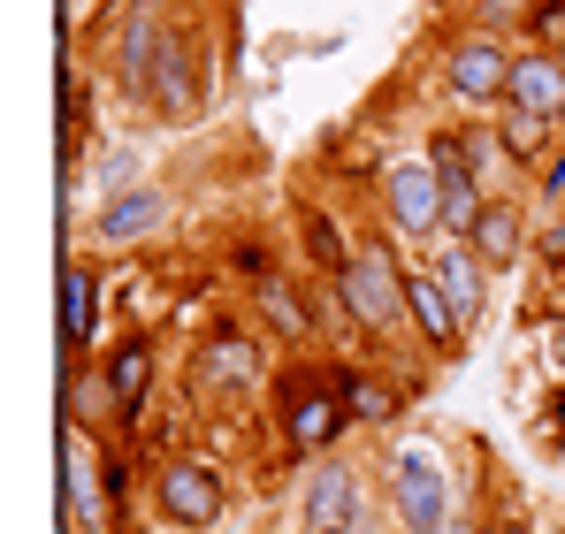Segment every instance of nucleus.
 <instances>
[{
    "label": "nucleus",
    "mask_w": 565,
    "mask_h": 534,
    "mask_svg": "<svg viewBox=\"0 0 565 534\" xmlns=\"http://www.w3.org/2000/svg\"><path fill=\"white\" fill-rule=\"evenodd\" d=\"M344 420H352V405L337 389V366H290L282 374V428L298 450H329L344 436Z\"/></svg>",
    "instance_id": "nucleus-1"
},
{
    "label": "nucleus",
    "mask_w": 565,
    "mask_h": 534,
    "mask_svg": "<svg viewBox=\"0 0 565 534\" xmlns=\"http://www.w3.org/2000/svg\"><path fill=\"white\" fill-rule=\"evenodd\" d=\"M337 298H344V313L360 329H390V321H405V267L390 260L382 245H367V253H352V267L337 275Z\"/></svg>",
    "instance_id": "nucleus-2"
},
{
    "label": "nucleus",
    "mask_w": 565,
    "mask_h": 534,
    "mask_svg": "<svg viewBox=\"0 0 565 534\" xmlns=\"http://www.w3.org/2000/svg\"><path fill=\"white\" fill-rule=\"evenodd\" d=\"M153 504H161L169 527H214L230 496H222V473L214 466H169L161 489H153Z\"/></svg>",
    "instance_id": "nucleus-3"
},
{
    "label": "nucleus",
    "mask_w": 565,
    "mask_h": 534,
    "mask_svg": "<svg viewBox=\"0 0 565 534\" xmlns=\"http://www.w3.org/2000/svg\"><path fill=\"white\" fill-rule=\"evenodd\" d=\"M382 191H390V214H397V229H413V237H420V229H436V222H444V177H436V169H413V161H397Z\"/></svg>",
    "instance_id": "nucleus-4"
},
{
    "label": "nucleus",
    "mask_w": 565,
    "mask_h": 534,
    "mask_svg": "<svg viewBox=\"0 0 565 534\" xmlns=\"http://www.w3.org/2000/svg\"><path fill=\"white\" fill-rule=\"evenodd\" d=\"M451 92H459V99H504V92H512V62H504V46H489V39H459V46H451Z\"/></svg>",
    "instance_id": "nucleus-5"
},
{
    "label": "nucleus",
    "mask_w": 565,
    "mask_h": 534,
    "mask_svg": "<svg viewBox=\"0 0 565 534\" xmlns=\"http://www.w3.org/2000/svg\"><path fill=\"white\" fill-rule=\"evenodd\" d=\"M405 321H413L436 352H451V344H459V329H467V321H459V306L444 298V282H436V275H405Z\"/></svg>",
    "instance_id": "nucleus-6"
},
{
    "label": "nucleus",
    "mask_w": 565,
    "mask_h": 534,
    "mask_svg": "<svg viewBox=\"0 0 565 534\" xmlns=\"http://www.w3.org/2000/svg\"><path fill=\"white\" fill-rule=\"evenodd\" d=\"M352 520H360V481H352L344 466L313 473V489H306V527L313 534H352Z\"/></svg>",
    "instance_id": "nucleus-7"
},
{
    "label": "nucleus",
    "mask_w": 565,
    "mask_h": 534,
    "mask_svg": "<svg viewBox=\"0 0 565 534\" xmlns=\"http://www.w3.org/2000/svg\"><path fill=\"white\" fill-rule=\"evenodd\" d=\"M397 496H405V527L413 534H436L444 527V481H436V466L428 458H397Z\"/></svg>",
    "instance_id": "nucleus-8"
},
{
    "label": "nucleus",
    "mask_w": 565,
    "mask_h": 534,
    "mask_svg": "<svg viewBox=\"0 0 565 534\" xmlns=\"http://www.w3.org/2000/svg\"><path fill=\"white\" fill-rule=\"evenodd\" d=\"M473 260L481 267H512L520 253H527V222H520V206H504V199H489V214L473 222Z\"/></svg>",
    "instance_id": "nucleus-9"
},
{
    "label": "nucleus",
    "mask_w": 565,
    "mask_h": 534,
    "mask_svg": "<svg viewBox=\"0 0 565 534\" xmlns=\"http://www.w3.org/2000/svg\"><path fill=\"white\" fill-rule=\"evenodd\" d=\"M436 282H444V298L459 306V321H481V298H489V267L473 260V245L459 237L444 260H436Z\"/></svg>",
    "instance_id": "nucleus-10"
},
{
    "label": "nucleus",
    "mask_w": 565,
    "mask_h": 534,
    "mask_svg": "<svg viewBox=\"0 0 565 534\" xmlns=\"http://www.w3.org/2000/svg\"><path fill=\"white\" fill-rule=\"evenodd\" d=\"M512 107H527V115H558L565 107V70L551 54H527V62H512V92H504Z\"/></svg>",
    "instance_id": "nucleus-11"
},
{
    "label": "nucleus",
    "mask_w": 565,
    "mask_h": 534,
    "mask_svg": "<svg viewBox=\"0 0 565 534\" xmlns=\"http://www.w3.org/2000/svg\"><path fill=\"white\" fill-rule=\"evenodd\" d=\"M93 329H99V282L70 260V267H62V344H70V352H85V344H93Z\"/></svg>",
    "instance_id": "nucleus-12"
},
{
    "label": "nucleus",
    "mask_w": 565,
    "mask_h": 534,
    "mask_svg": "<svg viewBox=\"0 0 565 534\" xmlns=\"http://www.w3.org/2000/svg\"><path fill=\"white\" fill-rule=\"evenodd\" d=\"M146 374H153V344H146V337H130L122 352L107 359V397H115L122 420H138V405H146Z\"/></svg>",
    "instance_id": "nucleus-13"
},
{
    "label": "nucleus",
    "mask_w": 565,
    "mask_h": 534,
    "mask_svg": "<svg viewBox=\"0 0 565 534\" xmlns=\"http://www.w3.org/2000/svg\"><path fill=\"white\" fill-rule=\"evenodd\" d=\"M161 214H169V199H161L153 183H138V191H122V199L99 214V237H107V245H130V237H146Z\"/></svg>",
    "instance_id": "nucleus-14"
},
{
    "label": "nucleus",
    "mask_w": 565,
    "mask_h": 534,
    "mask_svg": "<svg viewBox=\"0 0 565 534\" xmlns=\"http://www.w3.org/2000/svg\"><path fill=\"white\" fill-rule=\"evenodd\" d=\"M199 374H206L214 389H245V382L260 374V352H253V344H245L237 329H222V337H214V344L199 352Z\"/></svg>",
    "instance_id": "nucleus-15"
},
{
    "label": "nucleus",
    "mask_w": 565,
    "mask_h": 534,
    "mask_svg": "<svg viewBox=\"0 0 565 534\" xmlns=\"http://www.w3.org/2000/svg\"><path fill=\"white\" fill-rule=\"evenodd\" d=\"M337 389H344V405H352V420H390V413H397V397H390V382H375L367 366H337Z\"/></svg>",
    "instance_id": "nucleus-16"
},
{
    "label": "nucleus",
    "mask_w": 565,
    "mask_h": 534,
    "mask_svg": "<svg viewBox=\"0 0 565 534\" xmlns=\"http://www.w3.org/2000/svg\"><path fill=\"white\" fill-rule=\"evenodd\" d=\"M543 138H551V115H527V107H512V115L497 122V146H504L512 161H535V153H543Z\"/></svg>",
    "instance_id": "nucleus-17"
},
{
    "label": "nucleus",
    "mask_w": 565,
    "mask_h": 534,
    "mask_svg": "<svg viewBox=\"0 0 565 534\" xmlns=\"http://www.w3.org/2000/svg\"><path fill=\"white\" fill-rule=\"evenodd\" d=\"M260 306H268V321H276V337H290V344H298V337H306V329H313V313H306V298H298V290H290V282H260Z\"/></svg>",
    "instance_id": "nucleus-18"
},
{
    "label": "nucleus",
    "mask_w": 565,
    "mask_h": 534,
    "mask_svg": "<svg viewBox=\"0 0 565 534\" xmlns=\"http://www.w3.org/2000/svg\"><path fill=\"white\" fill-rule=\"evenodd\" d=\"M153 70H161V99H169V107H184V99H191V54H184V39H177V31L153 46Z\"/></svg>",
    "instance_id": "nucleus-19"
},
{
    "label": "nucleus",
    "mask_w": 565,
    "mask_h": 534,
    "mask_svg": "<svg viewBox=\"0 0 565 534\" xmlns=\"http://www.w3.org/2000/svg\"><path fill=\"white\" fill-rule=\"evenodd\" d=\"M306 245H313V260L329 267V275H344V267H352V253H344V237H337V222H329L321 206H306Z\"/></svg>",
    "instance_id": "nucleus-20"
},
{
    "label": "nucleus",
    "mask_w": 565,
    "mask_h": 534,
    "mask_svg": "<svg viewBox=\"0 0 565 534\" xmlns=\"http://www.w3.org/2000/svg\"><path fill=\"white\" fill-rule=\"evenodd\" d=\"M62 481H70V520H93L99 496H93V481H85V444L77 436L62 444Z\"/></svg>",
    "instance_id": "nucleus-21"
},
{
    "label": "nucleus",
    "mask_w": 565,
    "mask_h": 534,
    "mask_svg": "<svg viewBox=\"0 0 565 534\" xmlns=\"http://www.w3.org/2000/svg\"><path fill=\"white\" fill-rule=\"evenodd\" d=\"M527 31H535V46L558 62L565 54V0H535V8H527Z\"/></svg>",
    "instance_id": "nucleus-22"
},
{
    "label": "nucleus",
    "mask_w": 565,
    "mask_h": 534,
    "mask_svg": "<svg viewBox=\"0 0 565 534\" xmlns=\"http://www.w3.org/2000/svg\"><path fill=\"white\" fill-rule=\"evenodd\" d=\"M237 267H245V275H260V282H276V275H268V253H260V245H237Z\"/></svg>",
    "instance_id": "nucleus-23"
},
{
    "label": "nucleus",
    "mask_w": 565,
    "mask_h": 534,
    "mask_svg": "<svg viewBox=\"0 0 565 534\" xmlns=\"http://www.w3.org/2000/svg\"><path fill=\"white\" fill-rule=\"evenodd\" d=\"M543 191H551V199L565 191V146H558V161H551V177H543Z\"/></svg>",
    "instance_id": "nucleus-24"
},
{
    "label": "nucleus",
    "mask_w": 565,
    "mask_h": 534,
    "mask_svg": "<svg viewBox=\"0 0 565 534\" xmlns=\"http://www.w3.org/2000/svg\"><path fill=\"white\" fill-rule=\"evenodd\" d=\"M527 0H481V15H520Z\"/></svg>",
    "instance_id": "nucleus-25"
},
{
    "label": "nucleus",
    "mask_w": 565,
    "mask_h": 534,
    "mask_svg": "<svg viewBox=\"0 0 565 534\" xmlns=\"http://www.w3.org/2000/svg\"><path fill=\"white\" fill-rule=\"evenodd\" d=\"M551 428H565V389H558V397H551Z\"/></svg>",
    "instance_id": "nucleus-26"
},
{
    "label": "nucleus",
    "mask_w": 565,
    "mask_h": 534,
    "mask_svg": "<svg viewBox=\"0 0 565 534\" xmlns=\"http://www.w3.org/2000/svg\"><path fill=\"white\" fill-rule=\"evenodd\" d=\"M497 534H527V527H497Z\"/></svg>",
    "instance_id": "nucleus-27"
}]
</instances>
